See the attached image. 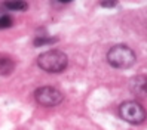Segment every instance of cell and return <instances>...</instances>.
Instances as JSON below:
<instances>
[{
	"instance_id": "1",
	"label": "cell",
	"mask_w": 147,
	"mask_h": 130,
	"mask_svg": "<svg viewBox=\"0 0 147 130\" xmlns=\"http://www.w3.org/2000/svg\"><path fill=\"white\" fill-rule=\"evenodd\" d=\"M37 65L46 73L59 74L68 67V56L59 49H49L37 56Z\"/></svg>"
},
{
	"instance_id": "2",
	"label": "cell",
	"mask_w": 147,
	"mask_h": 130,
	"mask_svg": "<svg viewBox=\"0 0 147 130\" xmlns=\"http://www.w3.org/2000/svg\"><path fill=\"white\" fill-rule=\"evenodd\" d=\"M135 52L126 45H115L107 52V62L116 70H128L135 64Z\"/></svg>"
},
{
	"instance_id": "3",
	"label": "cell",
	"mask_w": 147,
	"mask_h": 130,
	"mask_svg": "<svg viewBox=\"0 0 147 130\" xmlns=\"http://www.w3.org/2000/svg\"><path fill=\"white\" fill-rule=\"evenodd\" d=\"M119 115L129 124H141L146 120V111L137 101H125L119 105Z\"/></svg>"
},
{
	"instance_id": "4",
	"label": "cell",
	"mask_w": 147,
	"mask_h": 130,
	"mask_svg": "<svg viewBox=\"0 0 147 130\" xmlns=\"http://www.w3.org/2000/svg\"><path fill=\"white\" fill-rule=\"evenodd\" d=\"M34 99L42 107L52 108L63 102L64 95L61 93V90L52 87V86H42V87L36 89V92H34Z\"/></svg>"
},
{
	"instance_id": "5",
	"label": "cell",
	"mask_w": 147,
	"mask_h": 130,
	"mask_svg": "<svg viewBox=\"0 0 147 130\" xmlns=\"http://www.w3.org/2000/svg\"><path fill=\"white\" fill-rule=\"evenodd\" d=\"M15 70V61L9 55L0 53V75H11Z\"/></svg>"
},
{
	"instance_id": "6",
	"label": "cell",
	"mask_w": 147,
	"mask_h": 130,
	"mask_svg": "<svg viewBox=\"0 0 147 130\" xmlns=\"http://www.w3.org/2000/svg\"><path fill=\"white\" fill-rule=\"evenodd\" d=\"M129 89L134 95H144L146 93V75H137L129 81Z\"/></svg>"
},
{
	"instance_id": "7",
	"label": "cell",
	"mask_w": 147,
	"mask_h": 130,
	"mask_svg": "<svg viewBox=\"0 0 147 130\" xmlns=\"http://www.w3.org/2000/svg\"><path fill=\"white\" fill-rule=\"evenodd\" d=\"M3 6L12 12H24L28 9V3L25 0H5Z\"/></svg>"
},
{
	"instance_id": "8",
	"label": "cell",
	"mask_w": 147,
	"mask_h": 130,
	"mask_svg": "<svg viewBox=\"0 0 147 130\" xmlns=\"http://www.w3.org/2000/svg\"><path fill=\"white\" fill-rule=\"evenodd\" d=\"M58 43V37H51V36H37L33 40V45L36 47H42V46H52Z\"/></svg>"
},
{
	"instance_id": "9",
	"label": "cell",
	"mask_w": 147,
	"mask_h": 130,
	"mask_svg": "<svg viewBox=\"0 0 147 130\" xmlns=\"http://www.w3.org/2000/svg\"><path fill=\"white\" fill-rule=\"evenodd\" d=\"M12 18H11V15H7V13H0V30H5V28H11L12 27Z\"/></svg>"
},
{
	"instance_id": "10",
	"label": "cell",
	"mask_w": 147,
	"mask_h": 130,
	"mask_svg": "<svg viewBox=\"0 0 147 130\" xmlns=\"http://www.w3.org/2000/svg\"><path fill=\"white\" fill-rule=\"evenodd\" d=\"M117 0H101L100 6L101 7H107V9H111V7H116L117 6Z\"/></svg>"
},
{
	"instance_id": "11",
	"label": "cell",
	"mask_w": 147,
	"mask_h": 130,
	"mask_svg": "<svg viewBox=\"0 0 147 130\" xmlns=\"http://www.w3.org/2000/svg\"><path fill=\"white\" fill-rule=\"evenodd\" d=\"M59 3H70V2H73V0H58Z\"/></svg>"
}]
</instances>
